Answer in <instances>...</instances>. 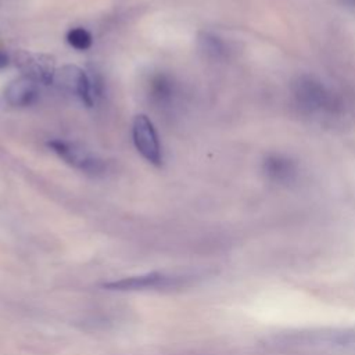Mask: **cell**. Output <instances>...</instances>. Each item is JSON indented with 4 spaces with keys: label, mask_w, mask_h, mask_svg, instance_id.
Here are the masks:
<instances>
[{
    "label": "cell",
    "mask_w": 355,
    "mask_h": 355,
    "mask_svg": "<svg viewBox=\"0 0 355 355\" xmlns=\"http://www.w3.org/2000/svg\"><path fill=\"white\" fill-rule=\"evenodd\" d=\"M290 92L294 104L306 116L333 121L345 112L347 104L341 93L315 75H297L290 83Z\"/></svg>",
    "instance_id": "cell-1"
},
{
    "label": "cell",
    "mask_w": 355,
    "mask_h": 355,
    "mask_svg": "<svg viewBox=\"0 0 355 355\" xmlns=\"http://www.w3.org/2000/svg\"><path fill=\"white\" fill-rule=\"evenodd\" d=\"M47 146L68 165L79 169L92 176H98L105 172V162L97 154L92 153L90 150L85 148L82 144L62 140V139H53L47 143Z\"/></svg>",
    "instance_id": "cell-2"
},
{
    "label": "cell",
    "mask_w": 355,
    "mask_h": 355,
    "mask_svg": "<svg viewBox=\"0 0 355 355\" xmlns=\"http://www.w3.org/2000/svg\"><path fill=\"white\" fill-rule=\"evenodd\" d=\"M132 137L136 150L141 154V157L155 166L162 165V150L158 133L150 121V118L144 114H139L133 119Z\"/></svg>",
    "instance_id": "cell-3"
},
{
    "label": "cell",
    "mask_w": 355,
    "mask_h": 355,
    "mask_svg": "<svg viewBox=\"0 0 355 355\" xmlns=\"http://www.w3.org/2000/svg\"><path fill=\"white\" fill-rule=\"evenodd\" d=\"M53 85L60 90L78 97L87 107H92L94 103L92 82L86 72L76 65H64L57 69Z\"/></svg>",
    "instance_id": "cell-4"
},
{
    "label": "cell",
    "mask_w": 355,
    "mask_h": 355,
    "mask_svg": "<svg viewBox=\"0 0 355 355\" xmlns=\"http://www.w3.org/2000/svg\"><path fill=\"white\" fill-rule=\"evenodd\" d=\"M182 283L180 276L166 275L162 272H151L139 276H129L119 280L104 283L101 287L115 291H141V290H161L176 287Z\"/></svg>",
    "instance_id": "cell-5"
},
{
    "label": "cell",
    "mask_w": 355,
    "mask_h": 355,
    "mask_svg": "<svg viewBox=\"0 0 355 355\" xmlns=\"http://www.w3.org/2000/svg\"><path fill=\"white\" fill-rule=\"evenodd\" d=\"M262 175L272 183L288 186L300 178L298 164L288 155L280 153L268 154L261 164Z\"/></svg>",
    "instance_id": "cell-6"
},
{
    "label": "cell",
    "mask_w": 355,
    "mask_h": 355,
    "mask_svg": "<svg viewBox=\"0 0 355 355\" xmlns=\"http://www.w3.org/2000/svg\"><path fill=\"white\" fill-rule=\"evenodd\" d=\"M39 82L28 75L12 79L4 89V98L11 107H29L39 98Z\"/></svg>",
    "instance_id": "cell-7"
},
{
    "label": "cell",
    "mask_w": 355,
    "mask_h": 355,
    "mask_svg": "<svg viewBox=\"0 0 355 355\" xmlns=\"http://www.w3.org/2000/svg\"><path fill=\"white\" fill-rule=\"evenodd\" d=\"M17 65L21 68L24 75H28L44 85H53L55 67L51 57L44 54H29L21 53L17 57Z\"/></svg>",
    "instance_id": "cell-8"
},
{
    "label": "cell",
    "mask_w": 355,
    "mask_h": 355,
    "mask_svg": "<svg viewBox=\"0 0 355 355\" xmlns=\"http://www.w3.org/2000/svg\"><path fill=\"white\" fill-rule=\"evenodd\" d=\"M198 49L207 58L215 61L226 60L230 54V47L227 42L219 35L208 31H202L198 33Z\"/></svg>",
    "instance_id": "cell-9"
},
{
    "label": "cell",
    "mask_w": 355,
    "mask_h": 355,
    "mask_svg": "<svg viewBox=\"0 0 355 355\" xmlns=\"http://www.w3.org/2000/svg\"><path fill=\"white\" fill-rule=\"evenodd\" d=\"M67 42L73 49H76L79 51H85L92 46L93 37H92V33L87 29H85L82 26H78V28H72V29L68 31Z\"/></svg>",
    "instance_id": "cell-10"
},
{
    "label": "cell",
    "mask_w": 355,
    "mask_h": 355,
    "mask_svg": "<svg viewBox=\"0 0 355 355\" xmlns=\"http://www.w3.org/2000/svg\"><path fill=\"white\" fill-rule=\"evenodd\" d=\"M153 96L158 100V101H165L171 98L172 94V85L171 82L164 78V76H157L155 80L153 82Z\"/></svg>",
    "instance_id": "cell-11"
},
{
    "label": "cell",
    "mask_w": 355,
    "mask_h": 355,
    "mask_svg": "<svg viewBox=\"0 0 355 355\" xmlns=\"http://www.w3.org/2000/svg\"><path fill=\"white\" fill-rule=\"evenodd\" d=\"M8 64H10V55H8V53H7L6 50H1V49H0V69L6 68Z\"/></svg>",
    "instance_id": "cell-12"
},
{
    "label": "cell",
    "mask_w": 355,
    "mask_h": 355,
    "mask_svg": "<svg viewBox=\"0 0 355 355\" xmlns=\"http://www.w3.org/2000/svg\"><path fill=\"white\" fill-rule=\"evenodd\" d=\"M341 6H344L347 10L355 11V0H338Z\"/></svg>",
    "instance_id": "cell-13"
}]
</instances>
